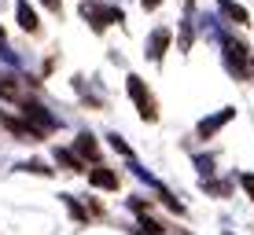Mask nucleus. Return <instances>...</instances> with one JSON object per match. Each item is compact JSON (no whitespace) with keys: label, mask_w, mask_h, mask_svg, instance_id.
Instances as JSON below:
<instances>
[{"label":"nucleus","mask_w":254,"mask_h":235,"mask_svg":"<svg viewBox=\"0 0 254 235\" xmlns=\"http://www.w3.org/2000/svg\"><path fill=\"white\" fill-rule=\"evenodd\" d=\"M225 66H229V74H236V77L247 74V45L225 37Z\"/></svg>","instance_id":"obj_3"},{"label":"nucleus","mask_w":254,"mask_h":235,"mask_svg":"<svg viewBox=\"0 0 254 235\" xmlns=\"http://www.w3.org/2000/svg\"><path fill=\"white\" fill-rule=\"evenodd\" d=\"M240 184H243V191H247L251 202H254V173H240Z\"/></svg>","instance_id":"obj_18"},{"label":"nucleus","mask_w":254,"mask_h":235,"mask_svg":"<svg viewBox=\"0 0 254 235\" xmlns=\"http://www.w3.org/2000/svg\"><path fill=\"white\" fill-rule=\"evenodd\" d=\"M19 169H26V173H41V177H48V173H52V169H48L45 162H22Z\"/></svg>","instance_id":"obj_17"},{"label":"nucleus","mask_w":254,"mask_h":235,"mask_svg":"<svg viewBox=\"0 0 254 235\" xmlns=\"http://www.w3.org/2000/svg\"><path fill=\"white\" fill-rule=\"evenodd\" d=\"M177 48H181V51H188V48H191V4H188L185 22H181V41H177Z\"/></svg>","instance_id":"obj_11"},{"label":"nucleus","mask_w":254,"mask_h":235,"mask_svg":"<svg viewBox=\"0 0 254 235\" xmlns=\"http://www.w3.org/2000/svg\"><path fill=\"white\" fill-rule=\"evenodd\" d=\"M251 77H254V59H251Z\"/></svg>","instance_id":"obj_22"},{"label":"nucleus","mask_w":254,"mask_h":235,"mask_svg":"<svg viewBox=\"0 0 254 235\" xmlns=\"http://www.w3.org/2000/svg\"><path fill=\"white\" fill-rule=\"evenodd\" d=\"M232 118H236V107H225V110H217V114L203 118V121H199V136H203V140H206V136H214L217 129H221V125H229Z\"/></svg>","instance_id":"obj_5"},{"label":"nucleus","mask_w":254,"mask_h":235,"mask_svg":"<svg viewBox=\"0 0 254 235\" xmlns=\"http://www.w3.org/2000/svg\"><path fill=\"white\" fill-rule=\"evenodd\" d=\"M15 11H19V26H22L26 33H37V11L30 7V0H19Z\"/></svg>","instance_id":"obj_8"},{"label":"nucleus","mask_w":254,"mask_h":235,"mask_svg":"<svg viewBox=\"0 0 254 235\" xmlns=\"http://www.w3.org/2000/svg\"><path fill=\"white\" fill-rule=\"evenodd\" d=\"M22 114H26V121H33L37 133H52V129H56V118H52L41 103H22Z\"/></svg>","instance_id":"obj_4"},{"label":"nucleus","mask_w":254,"mask_h":235,"mask_svg":"<svg viewBox=\"0 0 254 235\" xmlns=\"http://www.w3.org/2000/svg\"><path fill=\"white\" fill-rule=\"evenodd\" d=\"M59 198H63V206H66V210L77 217V221H89V213H85V210H81V206H77V202H74L70 195H59Z\"/></svg>","instance_id":"obj_14"},{"label":"nucleus","mask_w":254,"mask_h":235,"mask_svg":"<svg viewBox=\"0 0 254 235\" xmlns=\"http://www.w3.org/2000/svg\"><path fill=\"white\" fill-rule=\"evenodd\" d=\"M89 184L100 188V191H118V177L111 169H100V165H96V169H89Z\"/></svg>","instance_id":"obj_7"},{"label":"nucleus","mask_w":254,"mask_h":235,"mask_svg":"<svg viewBox=\"0 0 254 235\" xmlns=\"http://www.w3.org/2000/svg\"><path fill=\"white\" fill-rule=\"evenodd\" d=\"M45 7H52V11H59V0H41Z\"/></svg>","instance_id":"obj_21"},{"label":"nucleus","mask_w":254,"mask_h":235,"mask_svg":"<svg viewBox=\"0 0 254 235\" xmlns=\"http://www.w3.org/2000/svg\"><path fill=\"white\" fill-rule=\"evenodd\" d=\"M217 7H221V15H225V19H232L236 26H247V22H251V19H247V11H243L240 4H232V0H221Z\"/></svg>","instance_id":"obj_9"},{"label":"nucleus","mask_w":254,"mask_h":235,"mask_svg":"<svg viewBox=\"0 0 254 235\" xmlns=\"http://www.w3.org/2000/svg\"><path fill=\"white\" fill-rule=\"evenodd\" d=\"M81 15L92 22L96 33L107 30L111 22H122V19H126V15H122V7H103V4H96V0H85V4H81Z\"/></svg>","instance_id":"obj_1"},{"label":"nucleus","mask_w":254,"mask_h":235,"mask_svg":"<svg viewBox=\"0 0 254 235\" xmlns=\"http://www.w3.org/2000/svg\"><path fill=\"white\" fill-rule=\"evenodd\" d=\"M140 4H144V7H147V11H155V7H159V4H162V0H140Z\"/></svg>","instance_id":"obj_20"},{"label":"nucleus","mask_w":254,"mask_h":235,"mask_svg":"<svg viewBox=\"0 0 254 235\" xmlns=\"http://www.w3.org/2000/svg\"><path fill=\"white\" fill-rule=\"evenodd\" d=\"M74 151L81 154V158H96V136L92 133H81V136H77V143H74Z\"/></svg>","instance_id":"obj_10"},{"label":"nucleus","mask_w":254,"mask_h":235,"mask_svg":"<svg viewBox=\"0 0 254 235\" xmlns=\"http://www.w3.org/2000/svg\"><path fill=\"white\" fill-rule=\"evenodd\" d=\"M56 158L63 162V165H66L70 173H81V158H77L74 151H59V147H56Z\"/></svg>","instance_id":"obj_13"},{"label":"nucleus","mask_w":254,"mask_h":235,"mask_svg":"<svg viewBox=\"0 0 254 235\" xmlns=\"http://www.w3.org/2000/svg\"><path fill=\"white\" fill-rule=\"evenodd\" d=\"M195 165H199V173H206V177H210V173H214V169H210V165H214V162H210V158H203V154H199V158H195Z\"/></svg>","instance_id":"obj_19"},{"label":"nucleus","mask_w":254,"mask_h":235,"mask_svg":"<svg viewBox=\"0 0 254 235\" xmlns=\"http://www.w3.org/2000/svg\"><path fill=\"white\" fill-rule=\"evenodd\" d=\"M140 228H144L147 235H162V224H155L147 213H140Z\"/></svg>","instance_id":"obj_16"},{"label":"nucleus","mask_w":254,"mask_h":235,"mask_svg":"<svg viewBox=\"0 0 254 235\" xmlns=\"http://www.w3.org/2000/svg\"><path fill=\"white\" fill-rule=\"evenodd\" d=\"M0 121H4V118H0Z\"/></svg>","instance_id":"obj_24"},{"label":"nucleus","mask_w":254,"mask_h":235,"mask_svg":"<svg viewBox=\"0 0 254 235\" xmlns=\"http://www.w3.org/2000/svg\"><path fill=\"white\" fill-rule=\"evenodd\" d=\"M225 235H236V232H225Z\"/></svg>","instance_id":"obj_23"},{"label":"nucleus","mask_w":254,"mask_h":235,"mask_svg":"<svg viewBox=\"0 0 254 235\" xmlns=\"http://www.w3.org/2000/svg\"><path fill=\"white\" fill-rule=\"evenodd\" d=\"M0 95L4 99H19V85H15L11 74H0Z\"/></svg>","instance_id":"obj_12"},{"label":"nucleus","mask_w":254,"mask_h":235,"mask_svg":"<svg viewBox=\"0 0 254 235\" xmlns=\"http://www.w3.org/2000/svg\"><path fill=\"white\" fill-rule=\"evenodd\" d=\"M107 140H111V147H115V151H118V154H126V158H133V151H129V143H126V140H122V136H118V133H111V136H107Z\"/></svg>","instance_id":"obj_15"},{"label":"nucleus","mask_w":254,"mask_h":235,"mask_svg":"<svg viewBox=\"0 0 254 235\" xmlns=\"http://www.w3.org/2000/svg\"><path fill=\"white\" fill-rule=\"evenodd\" d=\"M166 45H170V30H151V37H147V59H155V63H159V59L166 55Z\"/></svg>","instance_id":"obj_6"},{"label":"nucleus","mask_w":254,"mask_h":235,"mask_svg":"<svg viewBox=\"0 0 254 235\" xmlns=\"http://www.w3.org/2000/svg\"><path fill=\"white\" fill-rule=\"evenodd\" d=\"M126 89H129V95H133L140 118H144V121H155V118H159V114H155V99H151V92L144 89V81H140L136 74H133V77H126Z\"/></svg>","instance_id":"obj_2"}]
</instances>
